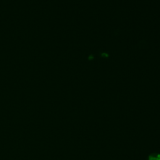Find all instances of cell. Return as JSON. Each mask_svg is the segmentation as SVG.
<instances>
[{
    "label": "cell",
    "instance_id": "obj_1",
    "mask_svg": "<svg viewBox=\"0 0 160 160\" xmlns=\"http://www.w3.org/2000/svg\"><path fill=\"white\" fill-rule=\"evenodd\" d=\"M148 160H160L159 153H152L148 156Z\"/></svg>",
    "mask_w": 160,
    "mask_h": 160
}]
</instances>
